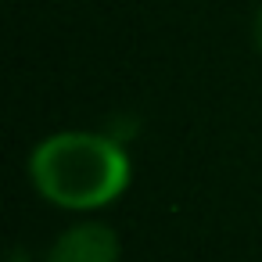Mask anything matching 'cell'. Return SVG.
Masks as SVG:
<instances>
[{
	"instance_id": "3",
	"label": "cell",
	"mask_w": 262,
	"mask_h": 262,
	"mask_svg": "<svg viewBox=\"0 0 262 262\" xmlns=\"http://www.w3.org/2000/svg\"><path fill=\"white\" fill-rule=\"evenodd\" d=\"M255 40H258V47H262V11H258V18H255Z\"/></svg>"
},
{
	"instance_id": "1",
	"label": "cell",
	"mask_w": 262,
	"mask_h": 262,
	"mask_svg": "<svg viewBox=\"0 0 262 262\" xmlns=\"http://www.w3.org/2000/svg\"><path fill=\"white\" fill-rule=\"evenodd\" d=\"M133 165L119 140L104 133L65 129L43 137L29 155L33 187L58 208L94 212L119 201L129 187Z\"/></svg>"
},
{
	"instance_id": "2",
	"label": "cell",
	"mask_w": 262,
	"mask_h": 262,
	"mask_svg": "<svg viewBox=\"0 0 262 262\" xmlns=\"http://www.w3.org/2000/svg\"><path fill=\"white\" fill-rule=\"evenodd\" d=\"M43 262H119V237L104 223H76L51 244Z\"/></svg>"
}]
</instances>
